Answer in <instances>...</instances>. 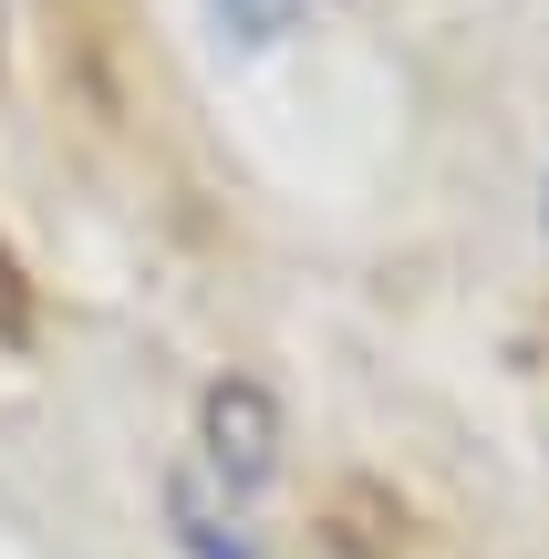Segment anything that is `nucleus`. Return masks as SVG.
Masks as SVG:
<instances>
[{"label":"nucleus","instance_id":"1","mask_svg":"<svg viewBox=\"0 0 549 559\" xmlns=\"http://www.w3.org/2000/svg\"><path fill=\"white\" fill-rule=\"evenodd\" d=\"M198 466L218 487H239V498H260L270 466H281V404L260 394V383H218L198 415Z\"/></svg>","mask_w":549,"mask_h":559},{"label":"nucleus","instance_id":"2","mask_svg":"<svg viewBox=\"0 0 549 559\" xmlns=\"http://www.w3.org/2000/svg\"><path fill=\"white\" fill-rule=\"evenodd\" d=\"M166 519H177V549H187V559H260L249 498H239V487H218L207 466H177V487H166Z\"/></svg>","mask_w":549,"mask_h":559},{"label":"nucleus","instance_id":"3","mask_svg":"<svg viewBox=\"0 0 549 559\" xmlns=\"http://www.w3.org/2000/svg\"><path fill=\"white\" fill-rule=\"evenodd\" d=\"M218 11L239 21V41H270V32H281V0H218Z\"/></svg>","mask_w":549,"mask_h":559}]
</instances>
